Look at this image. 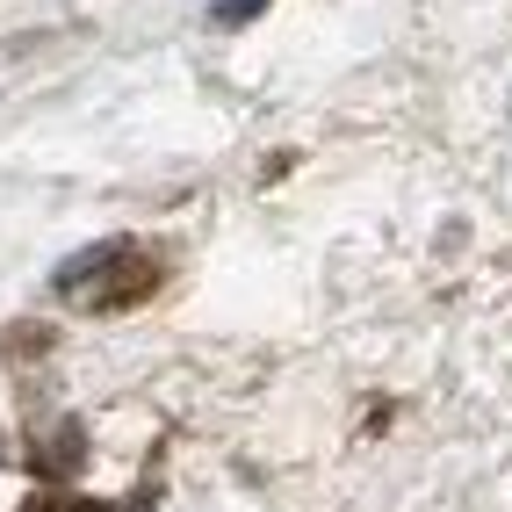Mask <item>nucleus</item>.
<instances>
[{
  "label": "nucleus",
  "mask_w": 512,
  "mask_h": 512,
  "mask_svg": "<svg viewBox=\"0 0 512 512\" xmlns=\"http://www.w3.org/2000/svg\"><path fill=\"white\" fill-rule=\"evenodd\" d=\"M152 289H159V260L130 238H109V246L58 267V296L80 311H123V303H145Z\"/></svg>",
  "instance_id": "1"
},
{
  "label": "nucleus",
  "mask_w": 512,
  "mask_h": 512,
  "mask_svg": "<svg viewBox=\"0 0 512 512\" xmlns=\"http://www.w3.org/2000/svg\"><path fill=\"white\" fill-rule=\"evenodd\" d=\"M260 8H267V0H217V22H224V29H238V22H253Z\"/></svg>",
  "instance_id": "2"
},
{
  "label": "nucleus",
  "mask_w": 512,
  "mask_h": 512,
  "mask_svg": "<svg viewBox=\"0 0 512 512\" xmlns=\"http://www.w3.org/2000/svg\"><path fill=\"white\" fill-rule=\"evenodd\" d=\"M29 512H109V505H94V498H29Z\"/></svg>",
  "instance_id": "3"
}]
</instances>
